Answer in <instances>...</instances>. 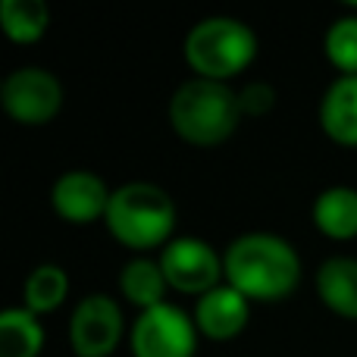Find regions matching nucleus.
Masks as SVG:
<instances>
[{"instance_id":"obj_1","label":"nucleus","mask_w":357,"mask_h":357,"mask_svg":"<svg viewBox=\"0 0 357 357\" xmlns=\"http://www.w3.org/2000/svg\"><path fill=\"white\" fill-rule=\"evenodd\" d=\"M226 282L248 301H282L301 279V260L285 238L270 232H248L229 245Z\"/></svg>"},{"instance_id":"obj_2","label":"nucleus","mask_w":357,"mask_h":357,"mask_svg":"<svg viewBox=\"0 0 357 357\" xmlns=\"http://www.w3.org/2000/svg\"><path fill=\"white\" fill-rule=\"evenodd\" d=\"M241 119L238 94L226 82L210 79H188L176 88L169 98V126L182 142L197 148H213L222 144Z\"/></svg>"},{"instance_id":"obj_3","label":"nucleus","mask_w":357,"mask_h":357,"mask_svg":"<svg viewBox=\"0 0 357 357\" xmlns=\"http://www.w3.org/2000/svg\"><path fill=\"white\" fill-rule=\"evenodd\" d=\"M104 222L113 238L132 251L167 248L176 229V201L160 185L129 182L113 191Z\"/></svg>"},{"instance_id":"obj_4","label":"nucleus","mask_w":357,"mask_h":357,"mask_svg":"<svg viewBox=\"0 0 357 357\" xmlns=\"http://www.w3.org/2000/svg\"><path fill=\"white\" fill-rule=\"evenodd\" d=\"M257 56V35L232 16L201 19L185 38V60L197 79L226 82L241 75Z\"/></svg>"},{"instance_id":"obj_5","label":"nucleus","mask_w":357,"mask_h":357,"mask_svg":"<svg viewBox=\"0 0 357 357\" xmlns=\"http://www.w3.org/2000/svg\"><path fill=\"white\" fill-rule=\"evenodd\" d=\"M197 326L176 304H157L142 310L132 326V354L135 357H195Z\"/></svg>"},{"instance_id":"obj_6","label":"nucleus","mask_w":357,"mask_h":357,"mask_svg":"<svg viewBox=\"0 0 357 357\" xmlns=\"http://www.w3.org/2000/svg\"><path fill=\"white\" fill-rule=\"evenodd\" d=\"M0 107L6 110V116L22 126H44L60 113L63 85L47 69L22 66L6 75L0 85Z\"/></svg>"},{"instance_id":"obj_7","label":"nucleus","mask_w":357,"mask_h":357,"mask_svg":"<svg viewBox=\"0 0 357 357\" xmlns=\"http://www.w3.org/2000/svg\"><path fill=\"white\" fill-rule=\"evenodd\" d=\"M160 266L163 276H167L169 289L182 291V295H207L216 285H222L226 279V264L222 257L201 238H173L167 248L160 251Z\"/></svg>"},{"instance_id":"obj_8","label":"nucleus","mask_w":357,"mask_h":357,"mask_svg":"<svg viewBox=\"0 0 357 357\" xmlns=\"http://www.w3.org/2000/svg\"><path fill=\"white\" fill-rule=\"evenodd\" d=\"M123 342V310L110 295H88L69 320V345L75 357H110Z\"/></svg>"},{"instance_id":"obj_9","label":"nucleus","mask_w":357,"mask_h":357,"mask_svg":"<svg viewBox=\"0 0 357 357\" xmlns=\"http://www.w3.org/2000/svg\"><path fill=\"white\" fill-rule=\"evenodd\" d=\"M110 197L113 191L91 169H69L50 188V204H54L56 216L66 222H75V226H85V222L107 216Z\"/></svg>"},{"instance_id":"obj_10","label":"nucleus","mask_w":357,"mask_h":357,"mask_svg":"<svg viewBox=\"0 0 357 357\" xmlns=\"http://www.w3.org/2000/svg\"><path fill=\"white\" fill-rule=\"evenodd\" d=\"M248 317H251V301L241 291H235L229 282L216 285L213 291L197 298L195 307V326L201 335L213 342H229L238 333H245Z\"/></svg>"},{"instance_id":"obj_11","label":"nucleus","mask_w":357,"mask_h":357,"mask_svg":"<svg viewBox=\"0 0 357 357\" xmlns=\"http://www.w3.org/2000/svg\"><path fill=\"white\" fill-rule=\"evenodd\" d=\"M320 126L335 144L357 148V75H339L320 100Z\"/></svg>"},{"instance_id":"obj_12","label":"nucleus","mask_w":357,"mask_h":357,"mask_svg":"<svg viewBox=\"0 0 357 357\" xmlns=\"http://www.w3.org/2000/svg\"><path fill=\"white\" fill-rule=\"evenodd\" d=\"M317 295L333 314L357 320V260L329 257L317 270Z\"/></svg>"},{"instance_id":"obj_13","label":"nucleus","mask_w":357,"mask_h":357,"mask_svg":"<svg viewBox=\"0 0 357 357\" xmlns=\"http://www.w3.org/2000/svg\"><path fill=\"white\" fill-rule=\"evenodd\" d=\"M314 226L333 241L354 238L357 235V191L348 188V185H335V188L320 191V197L314 201Z\"/></svg>"},{"instance_id":"obj_14","label":"nucleus","mask_w":357,"mask_h":357,"mask_svg":"<svg viewBox=\"0 0 357 357\" xmlns=\"http://www.w3.org/2000/svg\"><path fill=\"white\" fill-rule=\"evenodd\" d=\"M169 282L163 276V266L160 260H151V257H135L123 266L119 273V291L129 304H135L138 310H151L157 304H167L163 295H167Z\"/></svg>"},{"instance_id":"obj_15","label":"nucleus","mask_w":357,"mask_h":357,"mask_svg":"<svg viewBox=\"0 0 357 357\" xmlns=\"http://www.w3.org/2000/svg\"><path fill=\"white\" fill-rule=\"evenodd\" d=\"M44 348V329L25 307L0 314V357H38Z\"/></svg>"},{"instance_id":"obj_16","label":"nucleus","mask_w":357,"mask_h":357,"mask_svg":"<svg viewBox=\"0 0 357 357\" xmlns=\"http://www.w3.org/2000/svg\"><path fill=\"white\" fill-rule=\"evenodd\" d=\"M69 295V276L63 266L56 264H41L29 273L25 279V289H22V301L25 310H31L35 317L50 314L56 310Z\"/></svg>"},{"instance_id":"obj_17","label":"nucleus","mask_w":357,"mask_h":357,"mask_svg":"<svg viewBox=\"0 0 357 357\" xmlns=\"http://www.w3.org/2000/svg\"><path fill=\"white\" fill-rule=\"evenodd\" d=\"M0 25H3L10 41L35 44L47 31L50 10L41 0H3V6H0Z\"/></svg>"},{"instance_id":"obj_18","label":"nucleus","mask_w":357,"mask_h":357,"mask_svg":"<svg viewBox=\"0 0 357 357\" xmlns=\"http://www.w3.org/2000/svg\"><path fill=\"white\" fill-rule=\"evenodd\" d=\"M323 50L342 75H357V16L335 19L326 31Z\"/></svg>"},{"instance_id":"obj_19","label":"nucleus","mask_w":357,"mask_h":357,"mask_svg":"<svg viewBox=\"0 0 357 357\" xmlns=\"http://www.w3.org/2000/svg\"><path fill=\"white\" fill-rule=\"evenodd\" d=\"M241 116H264L276 107V91L266 82H251L245 91H238Z\"/></svg>"}]
</instances>
